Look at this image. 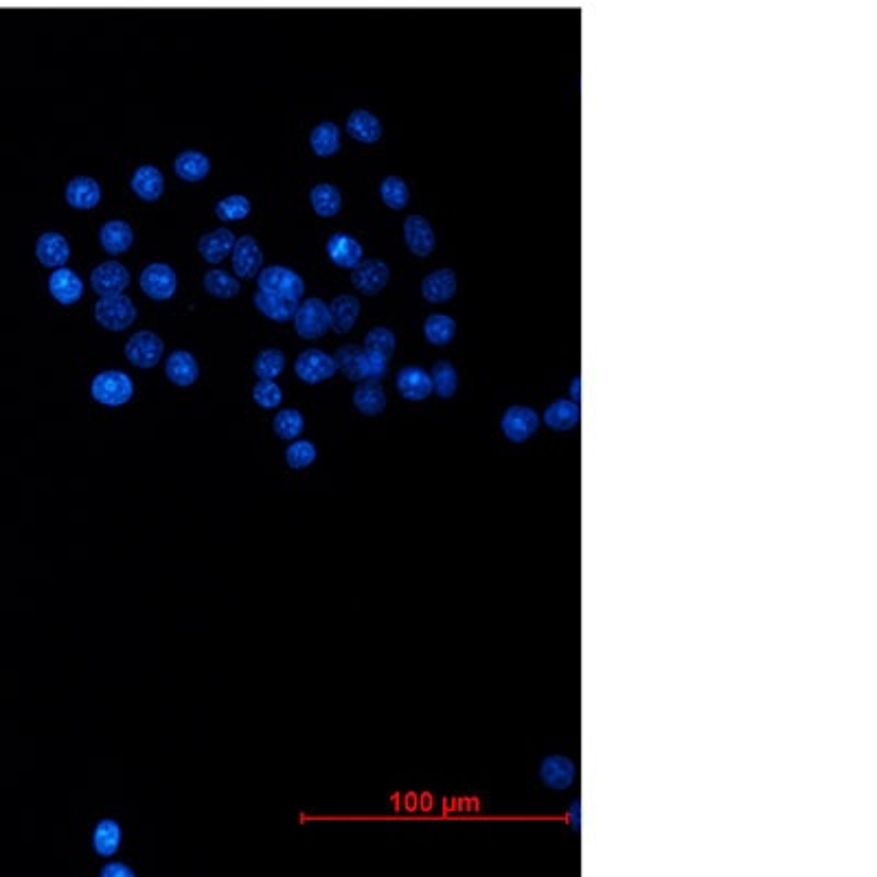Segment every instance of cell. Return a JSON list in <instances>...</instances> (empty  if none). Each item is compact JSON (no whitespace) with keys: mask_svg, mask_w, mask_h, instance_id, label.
I'll use <instances>...</instances> for the list:
<instances>
[{"mask_svg":"<svg viewBox=\"0 0 877 877\" xmlns=\"http://www.w3.org/2000/svg\"><path fill=\"white\" fill-rule=\"evenodd\" d=\"M391 279V266L382 259H362L360 264L351 270V286L358 292L375 296L380 294Z\"/></svg>","mask_w":877,"mask_h":877,"instance_id":"9c48e42d","label":"cell"},{"mask_svg":"<svg viewBox=\"0 0 877 877\" xmlns=\"http://www.w3.org/2000/svg\"><path fill=\"white\" fill-rule=\"evenodd\" d=\"M202 283H204V290H207L211 296H215V299H222V301L235 299V296L242 292L239 279L229 275V272L220 270V268L209 270L207 275H204Z\"/></svg>","mask_w":877,"mask_h":877,"instance_id":"e575fe53","label":"cell"},{"mask_svg":"<svg viewBox=\"0 0 877 877\" xmlns=\"http://www.w3.org/2000/svg\"><path fill=\"white\" fill-rule=\"evenodd\" d=\"M454 294H457V275L450 268L432 270L421 281V296L432 305L448 303L454 299Z\"/></svg>","mask_w":877,"mask_h":877,"instance_id":"e0dca14e","label":"cell"},{"mask_svg":"<svg viewBox=\"0 0 877 877\" xmlns=\"http://www.w3.org/2000/svg\"><path fill=\"white\" fill-rule=\"evenodd\" d=\"M395 386L408 402H424L432 395L430 371L421 367H404L400 373H397Z\"/></svg>","mask_w":877,"mask_h":877,"instance_id":"d6986e66","label":"cell"},{"mask_svg":"<svg viewBox=\"0 0 877 877\" xmlns=\"http://www.w3.org/2000/svg\"><path fill=\"white\" fill-rule=\"evenodd\" d=\"M310 204L318 218H336L340 209H343V193L338 187L329 185V182H321V185L312 187Z\"/></svg>","mask_w":877,"mask_h":877,"instance_id":"4dcf8cb0","label":"cell"},{"mask_svg":"<svg viewBox=\"0 0 877 877\" xmlns=\"http://www.w3.org/2000/svg\"><path fill=\"white\" fill-rule=\"evenodd\" d=\"M318 450L312 441L307 439H294L286 448V463L292 470H305L316 461Z\"/></svg>","mask_w":877,"mask_h":877,"instance_id":"ab89813d","label":"cell"},{"mask_svg":"<svg viewBox=\"0 0 877 877\" xmlns=\"http://www.w3.org/2000/svg\"><path fill=\"white\" fill-rule=\"evenodd\" d=\"M253 303L259 310L261 316L270 318L275 323H288L294 318L296 307H299L301 301H292V299H283V296H275L268 292L257 290L253 296Z\"/></svg>","mask_w":877,"mask_h":877,"instance_id":"4316f807","label":"cell"},{"mask_svg":"<svg viewBox=\"0 0 877 877\" xmlns=\"http://www.w3.org/2000/svg\"><path fill=\"white\" fill-rule=\"evenodd\" d=\"M579 417H582L579 404L573 402L571 397H562V400H555L544 410V426L555 432H566L579 424Z\"/></svg>","mask_w":877,"mask_h":877,"instance_id":"484cf974","label":"cell"},{"mask_svg":"<svg viewBox=\"0 0 877 877\" xmlns=\"http://www.w3.org/2000/svg\"><path fill=\"white\" fill-rule=\"evenodd\" d=\"M95 321L108 332H125L136 321V305L123 292L99 296L95 305Z\"/></svg>","mask_w":877,"mask_h":877,"instance_id":"7a4b0ae2","label":"cell"},{"mask_svg":"<svg viewBox=\"0 0 877 877\" xmlns=\"http://www.w3.org/2000/svg\"><path fill=\"white\" fill-rule=\"evenodd\" d=\"M310 147L316 156L332 158L340 152V128L334 121H323L310 132Z\"/></svg>","mask_w":877,"mask_h":877,"instance_id":"1f68e13d","label":"cell"},{"mask_svg":"<svg viewBox=\"0 0 877 877\" xmlns=\"http://www.w3.org/2000/svg\"><path fill=\"white\" fill-rule=\"evenodd\" d=\"M165 353V343L163 338L154 334V332H136L134 336L128 338L125 343V358H128L130 364H134L136 369H154L158 367V362L163 360Z\"/></svg>","mask_w":877,"mask_h":877,"instance_id":"8992f818","label":"cell"},{"mask_svg":"<svg viewBox=\"0 0 877 877\" xmlns=\"http://www.w3.org/2000/svg\"><path fill=\"white\" fill-rule=\"evenodd\" d=\"M36 257L44 268H62L71 259V244L62 233H42L36 242Z\"/></svg>","mask_w":877,"mask_h":877,"instance_id":"ffe728a7","label":"cell"},{"mask_svg":"<svg viewBox=\"0 0 877 877\" xmlns=\"http://www.w3.org/2000/svg\"><path fill=\"white\" fill-rule=\"evenodd\" d=\"M250 211H253V204L242 193H233V196H226L215 204V218L220 222H242L248 218Z\"/></svg>","mask_w":877,"mask_h":877,"instance_id":"74e56055","label":"cell"},{"mask_svg":"<svg viewBox=\"0 0 877 877\" xmlns=\"http://www.w3.org/2000/svg\"><path fill=\"white\" fill-rule=\"evenodd\" d=\"M380 198L386 207L393 211L406 209L410 202V189L406 185V180L400 176H386L380 182Z\"/></svg>","mask_w":877,"mask_h":877,"instance_id":"8d00e7d4","label":"cell"},{"mask_svg":"<svg viewBox=\"0 0 877 877\" xmlns=\"http://www.w3.org/2000/svg\"><path fill=\"white\" fill-rule=\"evenodd\" d=\"M386 404H389V400H386V393L380 382H358L356 391H353V406H356L358 413L375 417L384 413Z\"/></svg>","mask_w":877,"mask_h":877,"instance_id":"f1b7e54d","label":"cell"},{"mask_svg":"<svg viewBox=\"0 0 877 877\" xmlns=\"http://www.w3.org/2000/svg\"><path fill=\"white\" fill-rule=\"evenodd\" d=\"M294 373L305 384H321L334 378L338 364L332 353L323 349H305L294 362Z\"/></svg>","mask_w":877,"mask_h":877,"instance_id":"5b68a950","label":"cell"},{"mask_svg":"<svg viewBox=\"0 0 877 877\" xmlns=\"http://www.w3.org/2000/svg\"><path fill=\"white\" fill-rule=\"evenodd\" d=\"M165 375L172 384L187 389V386H193L198 382L200 364L191 351L178 349L174 353H169V358L165 360Z\"/></svg>","mask_w":877,"mask_h":877,"instance_id":"ac0fdd59","label":"cell"},{"mask_svg":"<svg viewBox=\"0 0 877 877\" xmlns=\"http://www.w3.org/2000/svg\"><path fill=\"white\" fill-rule=\"evenodd\" d=\"M174 172L182 182H202L211 174V161L204 152L185 150L176 156Z\"/></svg>","mask_w":877,"mask_h":877,"instance_id":"83f0119b","label":"cell"},{"mask_svg":"<svg viewBox=\"0 0 877 877\" xmlns=\"http://www.w3.org/2000/svg\"><path fill=\"white\" fill-rule=\"evenodd\" d=\"M389 373V358L362 347L360 358V382H382Z\"/></svg>","mask_w":877,"mask_h":877,"instance_id":"60d3db41","label":"cell"},{"mask_svg":"<svg viewBox=\"0 0 877 877\" xmlns=\"http://www.w3.org/2000/svg\"><path fill=\"white\" fill-rule=\"evenodd\" d=\"M345 128L353 141L364 145H373L382 139V121L369 110H353Z\"/></svg>","mask_w":877,"mask_h":877,"instance_id":"d4e9b609","label":"cell"},{"mask_svg":"<svg viewBox=\"0 0 877 877\" xmlns=\"http://www.w3.org/2000/svg\"><path fill=\"white\" fill-rule=\"evenodd\" d=\"M540 421L542 419L538 415V410L531 408V406H525V404H516V406H509L503 413V419H500V430H503L507 441L525 443L535 435V432H538Z\"/></svg>","mask_w":877,"mask_h":877,"instance_id":"52a82bcc","label":"cell"},{"mask_svg":"<svg viewBox=\"0 0 877 877\" xmlns=\"http://www.w3.org/2000/svg\"><path fill=\"white\" fill-rule=\"evenodd\" d=\"M404 242L410 255L424 259L430 257L432 250H435L437 235L424 215H408L404 220Z\"/></svg>","mask_w":877,"mask_h":877,"instance_id":"8fae6325","label":"cell"},{"mask_svg":"<svg viewBox=\"0 0 877 877\" xmlns=\"http://www.w3.org/2000/svg\"><path fill=\"white\" fill-rule=\"evenodd\" d=\"M49 294L60 305H75L84 296V281L73 268H55L49 277Z\"/></svg>","mask_w":877,"mask_h":877,"instance_id":"9a60e30c","label":"cell"},{"mask_svg":"<svg viewBox=\"0 0 877 877\" xmlns=\"http://www.w3.org/2000/svg\"><path fill=\"white\" fill-rule=\"evenodd\" d=\"M272 430L275 435L283 441H294L303 435L305 430V417L301 415V410L296 408H283L275 415V421H272Z\"/></svg>","mask_w":877,"mask_h":877,"instance_id":"d590c367","label":"cell"},{"mask_svg":"<svg viewBox=\"0 0 877 877\" xmlns=\"http://www.w3.org/2000/svg\"><path fill=\"white\" fill-rule=\"evenodd\" d=\"M123 831L115 818L99 820L93 829V849L101 858H112L121 847Z\"/></svg>","mask_w":877,"mask_h":877,"instance_id":"f546056e","label":"cell"},{"mask_svg":"<svg viewBox=\"0 0 877 877\" xmlns=\"http://www.w3.org/2000/svg\"><path fill=\"white\" fill-rule=\"evenodd\" d=\"M286 353L281 349H264L255 358L253 371L259 380H277L286 369Z\"/></svg>","mask_w":877,"mask_h":877,"instance_id":"f35d334b","label":"cell"},{"mask_svg":"<svg viewBox=\"0 0 877 877\" xmlns=\"http://www.w3.org/2000/svg\"><path fill=\"white\" fill-rule=\"evenodd\" d=\"M334 358H336V364H338V371H343L347 380L360 382L362 347H358V345H343L334 353Z\"/></svg>","mask_w":877,"mask_h":877,"instance_id":"7bdbcfd3","label":"cell"},{"mask_svg":"<svg viewBox=\"0 0 877 877\" xmlns=\"http://www.w3.org/2000/svg\"><path fill=\"white\" fill-rule=\"evenodd\" d=\"M235 233L231 229H215L207 235L200 237L198 253L207 261V264H222L226 257H231V250L235 246Z\"/></svg>","mask_w":877,"mask_h":877,"instance_id":"603a6c76","label":"cell"},{"mask_svg":"<svg viewBox=\"0 0 877 877\" xmlns=\"http://www.w3.org/2000/svg\"><path fill=\"white\" fill-rule=\"evenodd\" d=\"M360 299L353 294H340L329 303V318H332V329L338 336L349 334L358 323L360 316Z\"/></svg>","mask_w":877,"mask_h":877,"instance_id":"7402d4cb","label":"cell"},{"mask_svg":"<svg viewBox=\"0 0 877 877\" xmlns=\"http://www.w3.org/2000/svg\"><path fill=\"white\" fill-rule=\"evenodd\" d=\"M430 380H432V393H437L439 397H443V400H450V397H454L459 391V371L448 360H439L432 364Z\"/></svg>","mask_w":877,"mask_h":877,"instance_id":"d6a6232c","label":"cell"},{"mask_svg":"<svg viewBox=\"0 0 877 877\" xmlns=\"http://www.w3.org/2000/svg\"><path fill=\"white\" fill-rule=\"evenodd\" d=\"M571 814H573V827L577 829L579 827V803L577 801L571 805Z\"/></svg>","mask_w":877,"mask_h":877,"instance_id":"7dc6e473","label":"cell"},{"mask_svg":"<svg viewBox=\"0 0 877 877\" xmlns=\"http://www.w3.org/2000/svg\"><path fill=\"white\" fill-rule=\"evenodd\" d=\"M253 400H255V404L259 408L275 410L283 402V391H281V386L275 380H259L253 386Z\"/></svg>","mask_w":877,"mask_h":877,"instance_id":"ee69618b","label":"cell"},{"mask_svg":"<svg viewBox=\"0 0 877 877\" xmlns=\"http://www.w3.org/2000/svg\"><path fill=\"white\" fill-rule=\"evenodd\" d=\"M325 250H327L329 261H332L336 268H343V270H353L364 259L362 244L349 233L329 235Z\"/></svg>","mask_w":877,"mask_h":877,"instance_id":"5bb4252c","label":"cell"},{"mask_svg":"<svg viewBox=\"0 0 877 877\" xmlns=\"http://www.w3.org/2000/svg\"><path fill=\"white\" fill-rule=\"evenodd\" d=\"M130 189L143 202H156L165 191V176L156 165H141L130 178Z\"/></svg>","mask_w":877,"mask_h":877,"instance_id":"44dd1931","label":"cell"},{"mask_svg":"<svg viewBox=\"0 0 877 877\" xmlns=\"http://www.w3.org/2000/svg\"><path fill=\"white\" fill-rule=\"evenodd\" d=\"M395 347H397V336H395L393 329L384 327V325L373 327L371 332H369L367 336H364V349L380 353V356L389 358V360H391V356H393Z\"/></svg>","mask_w":877,"mask_h":877,"instance_id":"b9f144b4","label":"cell"},{"mask_svg":"<svg viewBox=\"0 0 877 877\" xmlns=\"http://www.w3.org/2000/svg\"><path fill=\"white\" fill-rule=\"evenodd\" d=\"M231 261L237 279H255L264 266V253H261L257 239L250 235L237 237L231 250Z\"/></svg>","mask_w":877,"mask_h":877,"instance_id":"30bf717a","label":"cell"},{"mask_svg":"<svg viewBox=\"0 0 877 877\" xmlns=\"http://www.w3.org/2000/svg\"><path fill=\"white\" fill-rule=\"evenodd\" d=\"M90 286L97 296L119 294L130 286V270L119 261H104L90 272Z\"/></svg>","mask_w":877,"mask_h":877,"instance_id":"4fadbf2b","label":"cell"},{"mask_svg":"<svg viewBox=\"0 0 877 877\" xmlns=\"http://www.w3.org/2000/svg\"><path fill=\"white\" fill-rule=\"evenodd\" d=\"M577 779V763L566 755H549L540 763V781L555 792L568 790Z\"/></svg>","mask_w":877,"mask_h":877,"instance_id":"7c38bea8","label":"cell"},{"mask_svg":"<svg viewBox=\"0 0 877 877\" xmlns=\"http://www.w3.org/2000/svg\"><path fill=\"white\" fill-rule=\"evenodd\" d=\"M139 286L152 301H169L178 290V275L169 264H150L143 268Z\"/></svg>","mask_w":877,"mask_h":877,"instance_id":"ba28073f","label":"cell"},{"mask_svg":"<svg viewBox=\"0 0 877 877\" xmlns=\"http://www.w3.org/2000/svg\"><path fill=\"white\" fill-rule=\"evenodd\" d=\"M294 332L305 340L323 338L332 329V318H329V305L323 299H301L294 312Z\"/></svg>","mask_w":877,"mask_h":877,"instance_id":"3957f363","label":"cell"},{"mask_svg":"<svg viewBox=\"0 0 877 877\" xmlns=\"http://www.w3.org/2000/svg\"><path fill=\"white\" fill-rule=\"evenodd\" d=\"M64 198L68 207H73L75 211H93L101 202V185L90 176H75L73 180H68Z\"/></svg>","mask_w":877,"mask_h":877,"instance_id":"2e32d148","label":"cell"},{"mask_svg":"<svg viewBox=\"0 0 877 877\" xmlns=\"http://www.w3.org/2000/svg\"><path fill=\"white\" fill-rule=\"evenodd\" d=\"M99 244L108 255L128 253L134 244V229L125 220H108L99 229Z\"/></svg>","mask_w":877,"mask_h":877,"instance_id":"cb8c5ba5","label":"cell"},{"mask_svg":"<svg viewBox=\"0 0 877 877\" xmlns=\"http://www.w3.org/2000/svg\"><path fill=\"white\" fill-rule=\"evenodd\" d=\"M424 336L430 345L446 347L457 336V321L448 314H430L424 323Z\"/></svg>","mask_w":877,"mask_h":877,"instance_id":"836d02e7","label":"cell"},{"mask_svg":"<svg viewBox=\"0 0 877 877\" xmlns=\"http://www.w3.org/2000/svg\"><path fill=\"white\" fill-rule=\"evenodd\" d=\"M257 290L283 296V299L301 301L305 294V281L288 266H268L261 268L257 275Z\"/></svg>","mask_w":877,"mask_h":877,"instance_id":"277c9868","label":"cell"},{"mask_svg":"<svg viewBox=\"0 0 877 877\" xmlns=\"http://www.w3.org/2000/svg\"><path fill=\"white\" fill-rule=\"evenodd\" d=\"M90 395L101 406L119 408L134 397V380L125 371L108 369L97 373L90 382Z\"/></svg>","mask_w":877,"mask_h":877,"instance_id":"6da1fadb","label":"cell"},{"mask_svg":"<svg viewBox=\"0 0 877 877\" xmlns=\"http://www.w3.org/2000/svg\"><path fill=\"white\" fill-rule=\"evenodd\" d=\"M579 397H582V378L577 375V378H573L571 382V400L579 404Z\"/></svg>","mask_w":877,"mask_h":877,"instance_id":"bcb514c9","label":"cell"},{"mask_svg":"<svg viewBox=\"0 0 877 877\" xmlns=\"http://www.w3.org/2000/svg\"><path fill=\"white\" fill-rule=\"evenodd\" d=\"M101 877H136L134 869H130L128 864L123 862H108L104 869L99 871Z\"/></svg>","mask_w":877,"mask_h":877,"instance_id":"f6af8a7d","label":"cell"}]
</instances>
